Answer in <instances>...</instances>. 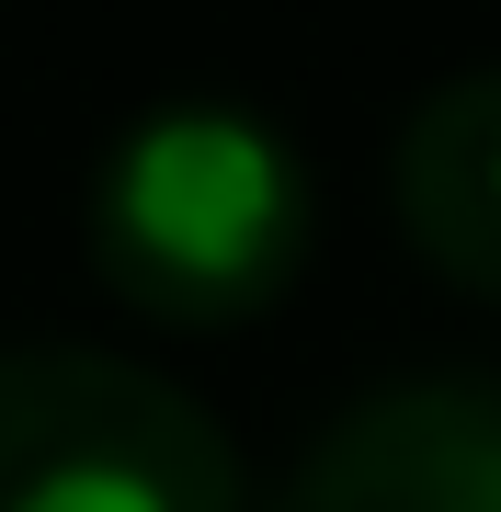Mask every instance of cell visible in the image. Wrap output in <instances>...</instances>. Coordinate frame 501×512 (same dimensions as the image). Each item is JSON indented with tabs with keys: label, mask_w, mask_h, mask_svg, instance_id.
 <instances>
[{
	"label": "cell",
	"mask_w": 501,
	"mask_h": 512,
	"mask_svg": "<svg viewBox=\"0 0 501 512\" xmlns=\"http://www.w3.org/2000/svg\"><path fill=\"white\" fill-rule=\"evenodd\" d=\"M274 512H501V376H399L285 467Z\"/></svg>",
	"instance_id": "3957f363"
},
{
	"label": "cell",
	"mask_w": 501,
	"mask_h": 512,
	"mask_svg": "<svg viewBox=\"0 0 501 512\" xmlns=\"http://www.w3.org/2000/svg\"><path fill=\"white\" fill-rule=\"evenodd\" d=\"M399 228L456 296L501 308V69H456L410 103L399 160H388Z\"/></svg>",
	"instance_id": "277c9868"
},
{
	"label": "cell",
	"mask_w": 501,
	"mask_h": 512,
	"mask_svg": "<svg viewBox=\"0 0 501 512\" xmlns=\"http://www.w3.org/2000/svg\"><path fill=\"white\" fill-rule=\"evenodd\" d=\"M0 512H251L240 444L160 365L0 342Z\"/></svg>",
	"instance_id": "7a4b0ae2"
},
{
	"label": "cell",
	"mask_w": 501,
	"mask_h": 512,
	"mask_svg": "<svg viewBox=\"0 0 501 512\" xmlns=\"http://www.w3.org/2000/svg\"><path fill=\"white\" fill-rule=\"evenodd\" d=\"M308 160L240 103H160L103 148L80 194V251L137 319L240 330L308 262Z\"/></svg>",
	"instance_id": "6da1fadb"
}]
</instances>
